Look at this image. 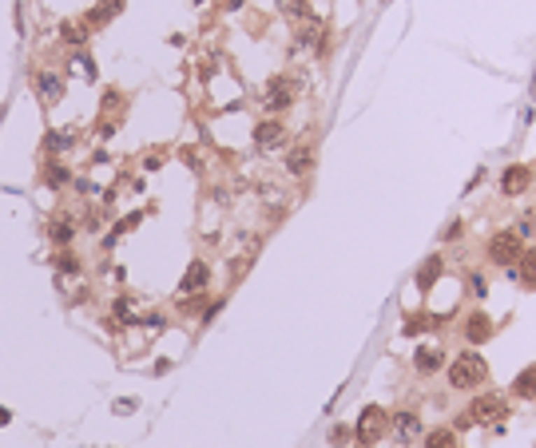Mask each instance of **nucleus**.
<instances>
[{
	"instance_id": "bb28decb",
	"label": "nucleus",
	"mask_w": 536,
	"mask_h": 448,
	"mask_svg": "<svg viewBox=\"0 0 536 448\" xmlns=\"http://www.w3.org/2000/svg\"><path fill=\"white\" fill-rule=\"evenodd\" d=\"M353 440V428L350 424H334V428H330V445L334 448H346Z\"/></svg>"
},
{
	"instance_id": "cd10ccee",
	"label": "nucleus",
	"mask_w": 536,
	"mask_h": 448,
	"mask_svg": "<svg viewBox=\"0 0 536 448\" xmlns=\"http://www.w3.org/2000/svg\"><path fill=\"white\" fill-rule=\"evenodd\" d=\"M516 234H521V238L536 234V215H521V226H516Z\"/></svg>"
},
{
	"instance_id": "4468645a",
	"label": "nucleus",
	"mask_w": 536,
	"mask_h": 448,
	"mask_svg": "<svg viewBox=\"0 0 536 448\" xmlns=\"http://www.w3.org/2000/svg\"><path fill=\"white\" fill-rule=\"evenodd\" d=\"M441 365H445V349H441V345H421V349H414V369L421 377L437 373Z\"/></svg>"
},
{
	"instance_id": "f03ea898",
	"label": "nucleus",
	"mask_w": 536,
	"mask_h": 448,
	"mask_svg": "<svg viewBox=\"0 0 536 448\" xmlns=\"http://www.w3.org/2000/svg\"><path fill=\"white\" fill-rule=\"evenodd\" d=\"M386 433H390V412L381 409V405H366V409L358 412V424H353V440H358L362 448H374Z\"/></svg>"
},
{
	"instance_id": "f8f14e48",
	"label": "nucleus",
	"mask_w": 536,
	"mask_h": 448,
	"mask_svg": "<svg viewBox=\"0 0 536 448\" xmlns=\"http://www.w3.org/2000/svg\"><path fill=\"white\" fill-rule=\"evenodd\" d=\"M76 234H80V226H76V215H56L48 222V243L56 246V250H64V246L76 243Z\"/></svg>"
},
{
	"instance_id": "393cba45",
	"label": "nucleus",
	"mask_w": 536,
	"mask_h": 448,
	"mask_svg": "<svg viewBox=\"0 0 536 448\" xmlns=\"http://www.w3.org/2000/svg\"><path fill=\"white\" fill-rule=\"evenodd\" d=\"M429 326H437V317H433V314H409V321L402 326V333H405V338H417V333L429 329Z\"/></svg>"
},
{
	"instance_id": "1a4fd4ad",
	"label": "nucleus",
	"mask_w": 536,
	"mask_h": 448,
	"mask_svg": "<svg viewBox=\"0 0 536 448\" xmlns=\"http://www.w3.org/2000/svg\"><path fill=\"white\" fill-rule=\"evenodd\" d=\"M286 143V123L278 120V115H270V120H262L255 127V147L258 151H274V147Z\"/></svg>"
},
{
	"instance_id": "f3484780",
	"label": "nucleus",
	"mask_w": 536,
	"mask_h": 448,
	"mask_svg": "<svg viewBox=\"0 0 536 448\" xmlns=\"http://www.w3.org/2000/svg\"><path fill=\"white\" fill-rule=\"evenodd\" d=\"M294 48H318L322 52V20H302L294 32Z\"/></svg>"
},
{
	"instance_id": "dca6fc26",
	"label": "nucleus",
	"mask_w": 536,
	"mask_h": 448,
	"mask_svg": "<svg viewBox=\"0 0 536 448\" xmlns=\"http://www.w3.org/2000/svg\"><path fill=\"white\" fill-rule=\"evenodd\" d=\"M87 36H92V24H87V20H64L60 24V40L68 48H84Z\"/></svg>"
},
{
	"instance_id": "6e6552de",
	"label": "nucleus",
	"mask_w": 536,
	"mask_h": 448,
	"mask_svg": "<svg viewBox=\"0 0 536 448\" xmlns=\"http://www.w3.org/2000/svg\"><path fill=\"white\" fill-rule=\"evenodd\" d=\"M533 191V167H524V163H509V167L500 171V194L505 198H521V194Z\"/></svg>"
},
{
	"instance_id": "c756f323",
	"label": "nucleus",
	"mask_w": 536,
	"mask_h": 448,
	"mask_svg": "<svg viewBox=\"0 0 536 448\" xmlns=\"http://www.w3.org/2000/svg\"><path fill=\"white\" fill-rule=\"evenodd\" d=\"M469 290H473L477 298H485V294H488V286H485V278H481V274H469Z\"/></svg>"
},
{
	"instance_id": "f257e3e1",
	"label": "nucleus",
	"mask_w": 536,
	"mask_h": 448,
	"mask_svg": "<svg viewBox=\"0 0 536 448\" xmlns=\"http://www.w3.org/2000/svg\"><path fill=\"white\" fill-rule=\"evenodd\" d=\"M488 381V365L485 357L477 349H465L461 357H453L449 361V389L457 393H469V389H481Z\"/></svg>"
},
{
	"instance_id": "9b49d317",
	"label": "nucleus",
	"mask_w": 536,
	"mask_h": 448,
	"mask_svg": "<svg viewBox=\"0 0 536 448\" xmlns=\"http://www.w3.org/2000/svg\"><path fill=\"white\" fill-rule=\"evenodd\" d=\"M282 167H286V175H294V179L310 175V171H314V147H310V143L290 147V151H286V159H282Z\"/></svg>"
},
{
	"instance_id": "2f4dec72",
	"label": "nucleus",
	"mask_w": 536,
	"mask_h": 448,
	"mask_svg": "<svg viewBox=\"0 0 536 448\" xmlns=\"http://www.w3.org/2000/svg\"><path fill=\"white\" fill-rule=\"evenodd\" d=\"M453 428H473V417H469V412H457V421H453Z\"/></svg>"
},
{
	"instance_id": "4be33fe9",
	"label": "nucleus",
	"mask_w": 536,
	"mask_h": 448,
	"mask_svg": "<svg viewBox=\"0 0 536 448\" xmlns=\"http://www.w3.org/2000/svg\"><path fill=\"white\" fill-rule=\"evenodd\" d=\"M512 397H536V365H528V369H521L516 373V381H512Z\"/></svg>"
},
{
	"instance_id": "c85d7f7f",
	"label": "nucleus",
	"mask_w": 536,
	"mask_h": 448,
	"mask_svg": "<svg viewBox=\"0 0 536 448\" xmlns=\"http://www.w3.org/2000/svg\"><path fill=\"white\" fill-rule=\"evenodd\" d=\"M99 226H104V218L96 215V210H87L84 215V231H92V234H99Z\"/></svg>"
},
{
	"instance_id": "b1692460",
	"label": "nucleus",
	"mask_w": 536,
	"mask_h": 448,
	"mask_svg": "<svg viewBox=\"0 0 536 448\" xmlns=\"http://www.w3.org/2000/svg\"><path fill=\"white\" fill-rule=\"evenodd\" d=\"M44 182H48V187H68V182H72V171L64 167L60 159H48V167H44Z\"/></svg>"
},
{
	"instance_id": "aec40b11",
	"label": "nucleus",
	"mask_w": 536,
	"mask_h": 448,
	"mask_svg": "<svg viewBox=\"0 0 536 448\" xmlns=\"http://www.w3.org/2000/svg\"><path fill=\"white\" fill-rule=\"evenodd\" d=\"M120 13H123V0H104V4H96V8L87 13V24H92V28H104L108 20H115Z\"/></svg>"
},
{
	"instance_id": "6ab92c4d",
	"label": "nucleus",
	"mask_w": 536,
	"mask_h": 448,
	"mask_svg": "<svg viewBox=\"0 0 536 448\" xmlns=\"http://www.w3.org/2000/svg\"><path fill=\"white\" fill-rule=\"evenodd\" d=\"M512 274H516V278H521L524 286H536V246H524V254L516 258Z\"/></svg>"
},
{
	"instance_id": "a878e982",
	"label": "nucleus",
	"mask_w": 536,
	"mask_h": 448,
	"mask_svg": "<svg viewBox=\"0 0 536 448\" xmlns=\"http://www.w3.org/2000/svg\"><path fill=\"white\" fill-rule=\"evenodd\" d=\"M278 8L290 16V20H306V16H310V0H278Z\"/></svg>"
},
{
	"instance_id": "a211bd4d",
	"label": "nucleus",
	"mask_w": 536,
	"mask_h": 448,
	"mask_svg": "<svg viewBox=\"0 0 536 448\" xmlns=\"http://www.w3.org/2000/svg\"><path fill=\"white\" fill-rule=\"evenodd\" d=\"M72 147H76V135L72 131H48V135H44V155H48V159L68 155Z\"/></svg>"
},
{
	"instance_id": "423d86ee",
	"label": "nucleus",
	"mask_w": 536,
	"mask_h": 448,
	"mask_svg": "<svg viewBox=\"0 0 536 448\" xmlns=\"http://www.w3.org/2000/svg\"><path fill=\"white\" fill-rule=\"evenodd\" d=\"M28 84H32V92L40 96V103H44V108H56V103L68 96V84H64V75L48 72V68H32V72H28Z\"/></svg>"
},
{
	"instance_id": "412c9836",
	"label": "nucleus",
	"mask_w": 536,
	"mask_h": 448,
	"mask_svg": "<svg viewBox=\"0 0 536 448\" xmlns=\"http://www.w3.org/2000/svg\"><path fill=\"white\" fill-rule=\"evenodd\" d=\"M52 262H56V270H60V274H72V278H80V274H84V262H80V254H76L72 246L56 250V258H52Z\"/></svg>"
},
{
	"instance_id": "72a5a7b5",
	"label": "nucleus",
	"mask_w": 536,
	"mask_h": 448,
	"mask_svg": "<svg viewBox=\"0 0 536 448\" xmlns=\"http://www.w3.org/2000/svg\"><path fill=\"white\" fill-rule=\"evenodd\" d=\"M4 424H13V409H4V405H0V428H4Z\"/></svg>"
},
{
	"instance_id": "20e7f679",
	"label": "nucleus",
	"mask_w": 536,
	"mask_h": 448,
	"mask_svg": "<svg viewBox=\"0 0 536 448\" xmlns=\"http://www.w3.org/2000/svg\"><path fill=\"white\" fill-rule=\"evenodd\" d=\"M485 254L493 266H516V258L524 254V238L516 231H497L493 238H488Z\"/></svg>"
},
{
	"instance_id": "ddd939ff",
	"label": "nucleus",
	"mask_w": 536,
	"mask_h": 448,
	"mask_svg": "<svg viewBox=\"0 0 536 448\" xmlns=\"http://www.w3.org/2000/svg\"><path fill=\"white\" fill-rule=\"evenodd\" d=\"M211 286V266L203 258H195L191 266L183 270V282H179V294H207Z\"/></svg>"
},
{
	"instance_id": "9d476101",
	"label": "nucleus",
	"mask_w": 536,
	"mask_h": 448,
	"mask_svg": "<svg viewBox=\"0 0 536 448\" xmlns=\"http://www.w3.org/2000/svg\"><path fill=\"white\" fill-rule=\"evenodd\" d=\"M461 333H465V341H469V345H485V341L493 338V333H497V326H493V317H488V314L473 310V314L465 317Z\"/></svg>"
},
{
	"instance_id": "473e14b6",
	"label": "nucleus",
	"mask_w": 536,
	"mask_h": 448,
	"mask_svg": "<svg viewBox=\"0 0 536 448\" xmlns=\"http://www.w3.org/2000/svg\"><path fill=\"white\" fill-rule=\"evenodd\" d=\"M159 163H163V155H147V159H143V167H147V171H155Z\"/></svg>"
},
{
	"instance_id": "2eb2a0df",
	"label": "nucleus",
	"mask_w": 536,
	"mask_h": 448,
	"mask_svg": "<svg viewBox=\"0 0 536 448\" xmlns=\"http://www.w3.org/2000/svg\"><path fill=\"white\" fill-rule=\"evenodd\" d=\"M441 270H445L441 254H429L425 262H421V270H417V290H421V294L433 290V286H437V278H441Z\"/></svg>"
},
{
	"instance_id": "5701e85b",
	"label": "nucleus",
	"mask_w": 536,
	"mask_h": 448,
	"mask_svg": "<svg viewBox=\"0 0 536 448\" xmlns=\"http://www.w3.org/2000/svg\"><path fill=\"white\" fill-rule=\"evenodd\" d=\"M421 448H457V428H433V433H425Z\"/></svg>"
},
{
	"instance_id": "39448f33",
	"label": "nucleus",
	"mask_w": 536,
	"mask_h": 448,
	"mask_svg": "<svg viewBox=\"0 0 536 448\" xmlns=\"http://www.w3.org/2000/svg\"><path fill=\"white\" fill-rule=\"evenodd\" d=\"M469 417H473V424H497L500 428V421L509 417V400L500 397V393H481V397H473L469 400Z\"/></svg>"
},
{
	"instance_id": "0eeeda50",
	"label": "nucleus",
	"mask_w": 536,
	"mask_h": 448,
	"mask_svg": "<svg viewBox=\"0 0 536 448\" xmlns=\"http://www.w3.org/2000/svg\"><path fill=\"white\" fill-rule=\"evenodd\" d=\"M390 428H393V440L397 445H417L421 436H425V424H421V412H414V409H397L390 417Z\"/></svg>"
},
{
	"instance_id": "7ed1b4c3",
	"label": "nucleus",
	"mask_w": 536,
	"mask_h": 448,
	"mask_svg": "<svg viewBox=\"0 0 536 448\" xmlns=\"http://www.w3.org/2000/svg\"><path fill=\"white\" fill-rule=\"evenodd\" d=\"M294 99H298V80L274 75L267 84V92H262V111H267V115H282V111L294 108Z\"/></svg>"
},
{
	"instance_id": "7c9ffc66",
	"label": "nucleus",
	"mask_w": 536,
	"mask_h": 448,
	"mask_svg": "<svg viewBox=\"0 0 536 448\" xmlns=\"http://www.w3.org/2000/svg\"><path fill=\"white\" fill-rule=\"evenodd\" d=\"M139 409V400L135 397H123V400H115V412H120V417H127V412H135Z\"/></svg>"
}]
</instances>
